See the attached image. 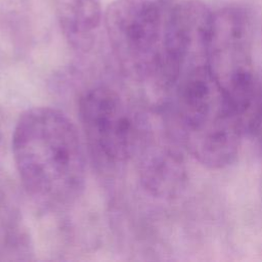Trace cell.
<instances>
[{
  "label": "cell",
  "instance_id": "obj_1",
  "mask_svg": "<svg viewBox=\"0 0 262 262\" xmlns=\"http://www.w3.org/2000/svg\"><path fill=\"white\" fill-rule=\"evenodd\" d=\"M176 1L114 0L103 15L121 63L159 93L174 90L192 56V34Z\"/></svg>",
  "mask_w": 262,
  "mask_h": 262
},
{
  "label": "cell",
  "instance_id": "obj_2",
  "mask_svg": "<svg viewBox=\"0 0 262 262\" xmlns=\"http://www.w3.org/2000/svg\"><path fill=\"white\" fill-rule=\"evenodd\" d=\"M19 179L34 196L68 203L83 190L86 158L79 132L62 112L49 106L25 111L12 135Z\"/></svg>",
  "mask_w": 262,
  "mask_h": 262
},
{
  "label": "cell",
  "instance_id": "obj_3",
  "mask_svg": "<svg viewBox=\"0 0 262 262\" xmlns=\"http://www.w3.org/2000/svg\"><path fill=\"white\" fill-rule=\"evenodd\" d=\"M165 112L185 151L209 169H222L237 158L245 123L204 61L190 63L176 84Z\"/></svg>",
  "mask_w": 262,
  "mask_h": 262
},
{
  "label": "cell",
  "instance_id": "obj_4",
  "mask_svg": "<svg viewBox=\"0 0 262 262\" xmlns=\"http://www.w3.org/2000/svg\"><path fill=\"white\" fill-rule=\"evenodd\" d=\"M204 62L246 126L259 110L262 91L254 68L252 15L245 6L226 4L212 10Z\"/></svg>",
  "mask_w": 262,
  "mask_h": 262
},
{
  "label": "cell",
  "instance_id": "obj_5",
  "mask_svg": "<svg viewBox=\"0 0 262 262\" xmlns=\"http://www.w3.org/2000/svg\"><path fill=\"white\" fill-rule=\"evenodd\" d=\"M79 113L90 151L99 163L117 165L135 155L147 120L115 89H89L80 99Z\"/></svg>",
  "mask_w": 262,
  "mask_h": 262
},
{
  "label": "cell",
  "instance_id": "obj_6",
  "mask_svg": "<svg viewBox=\"0 0 262 262\" xmlns=\"http://www.w3.org/2000/svg\"><path fill=\"white\" fill-rule=\"evenodd\" d=\"M155 133L147 120L137 150L139 175L144 188L158 198L177 195L185 186L184 147L165 116Z\"/></svg>",
  "mask_w": 262,
  "mask_h": 262
},
{
  "label": "cell",
  "instance_id": "obj_7",
  "mask_svg": "<svg viewBox=\"0 0 262 262\" xmlns=\"http://www.w3.org/2000/svg\"><path fill=\"white\" fill-rule=\"evenodd\" d=\"M52 4L67 41L77 49L90 48L103 20L100 0H52Z\"/></svg>",
  "mask_w": 262,
  "mask_h": 262
},
{
  "label": "cell",
  "instance_id": "obj_8",
  "mask_svg": "<svg viewBox=\"0 0 262 262\" xmlns=\"http://www.w3.org/2000/svg\"><path fill=\"white\" fill-rule=\"evenodd\" d=\"M152 1H158V2H173L176 0H152Z\"/></svg>",
  "mask_w": 262,
  "mask_h": 262
},
{
  "label": "cell",
  "instance_id": "obj_9",
  "mask_svg": "<svg viewBox=\"0 0 262 262\" xmlns=\"http://www.w3.org/2000/svg\"><path fill=\"white\" fill-rule=\"evenodd\" d=\"M261 31H262V27H261Z\"/></svg>",
  "mask_w": 262,
  "mask_h": 262
}]
</instances>
